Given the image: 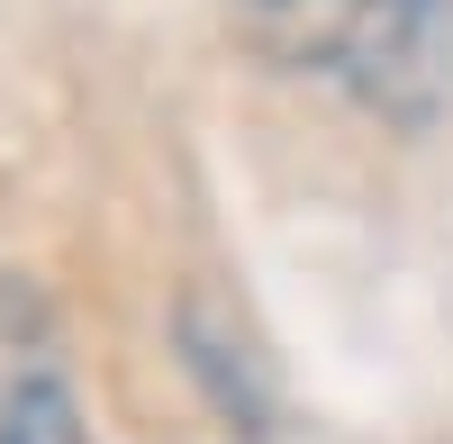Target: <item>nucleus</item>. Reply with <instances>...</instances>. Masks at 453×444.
<instances>
[{"mask_svg":"<svg viewBox=\"0 0 453 444\" xmlns=\"http://www.w3.org/2000/svg\"><path fill=\"white\" fill-rule=\"evenodd\" d=\"M245 46L372 119L426 127L453 100V0H218Z\"/></svg>","mask_w":453,"mask_h":444,"instance_id":"1","label":"nucleus"},{"mask_svg":"<svg viewBox=\"0 0 453 444\" xmlns=\"http://www.w3.org/2000/svg\"><path fill=\"white\" fill-rule=\"evenodd\" d=\"M0 444H91L46 300L0 272Z\"/></svg>","mask_w":453,"mask_h":444,"instance_id":"2","label":"nucleus"}]
</instances>
